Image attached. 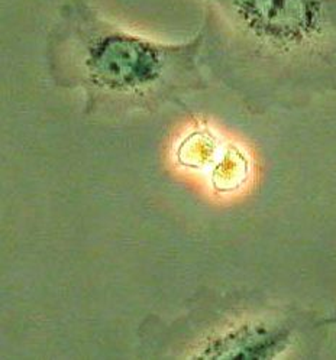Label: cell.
<instances>
[{
  "label": "cell",
  "mask_w": 336,
  "mask_h": 360,
  "mask_svg": "<svg viewBox=\"0 0 336 360\" xmlns=\"http://www.w3.org/2000/svg\"><path fill=\"white\" fill-rule=\"evenodd\" d=\"M201 51L249 106L336 94V0H203Z\"/></svg>",
  "instance_id": "6da1fadb"
},
{
  "label": "cell",
  "mask_w": 336,
  "mask_h": 360,
  "mask_svg": "<svg viewBox=\"0 0 336 360\" xmlns=\"http://www.w3.org/2000/svg\"><path fill=\"white\" fill-rule=\"evenodd\" d=\"M201 38L149 39L103 15L90 0H66L46 41L53 79L82 90L89 113L149 112L201 87Z\"/></svg>",
  "instance_id": "7a4b0ae2"
},
{
  "label": "cell",
  "mask_w": 336,
  "mask_h": 360,
  "mask_svg": "<svg viewBox=\"0 0 336 360\" xmlns=\"http://www.w3.org/2000/svg\"><path fill=\"white\" fill-rule=\"evenodd\" d=\"M335 323H336V320H335Z\"/></svg>",
  "instance_id": "3957f363"
}]
</instances>
